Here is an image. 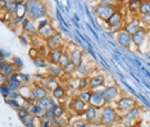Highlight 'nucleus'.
<instances>
[{
    "label": "nucleus",
    "instance_id": "39",
    "mask_svg": "<svg viewBox=\"0 0 150 127\" xmlns=\"http://www.w3.org/2000/svg\"><path fill=\"white\" fill-rule=\"evenodd\" d=\"M53 111H54V116H55V118H60L64 114V107L63 105H55V107L53 108Z\"/></svg>",
    "mask_w": 150,
    "mask_h": 127
},
{
    "label": "nucleus",
    "instance_id": "30",
    "mask_svg": "<svg viewBox=\"0 0 150 127\" xmlns=\"http://www.w3.org/2000/svg\"><path fill=\"white\" fill-rule=\"evenodd\" d=\"M127 4H128V5H127L128 9L131 10L132 13H139L140 5H141V1H140V0H129Z\"/></svg>",
    "mask_w": 150,
    "mask_h": 127
},
{
    "label": "nucleus",
    "instance_id": "38",
    "mask_svg": "<svg viewBox=\"0 0 150 127\" xmlns=\"http://www.w3.org/2000/svg\"><path fill=\"white\" fill-rule=\"evenodd\" d=\"M21 121L26 127H35L33 126V123H35V117H33V116H28V117L23 118Z\"/></svg>",
    "mask_w": 150,
    "mask_h": 127
},
{
    "label": "nucleus",
    "instance_id": "31",
    "mask_svg": "<svg viewBox=\"0 0 150 127\" xmlns=\"http://www.w3.org/2000/svg\"><path fill=\"white\" fill-rule=\"evenodd\" d=\"M91 96H93V91L91 90H85V91H80L78 98H81L86 104H90L91 101Z\"/></svg>",
    "mask_w": 150,
    "mask_h": 127
},
{
    "label": "nucleus",
    "instance_id": "48",
    "mask_svg": "<svg viewBox=\"0 0 150 127\" xmlns=\"http://www.w3.org/2000/svg\"><path fill=\"white\" fill-rule=\"evenodd\" d=\"M41 127H52V121H42Z\"/></svg>",
    "mask_w": 150,
    "mask_h": 127
},
{
    "label": "nucleus",
    "instance_id": "13",
    "mask_svg": "<svg viewBox=\"0 0 150 127\" xmlns=\"http://www.w3.org/2000/svg\"><path fill=\"white\" fill-rule=\"evenodd\" d=\"M105 82V76L101 73L99 74H94V76H91L88 78V89H90L91 91L95 90V89H99L100 86H103Z\"/></svg>",
    "mask_w": 150,
    "mask_h": 127
},
{
    "label": "nucleus",
    "instance_id": "3",
    "mask_svg": "<svg viewBox=\"0 0 150 127\" xmlns=\"http://www.w3.org/2000/svg\"><path fill=\"white\" fill-rule=\"evenodd\" d=\"M118 121V113L114 108H112L110 105H105L101 109V118L100 123H103L105 126H112Z\"/></svg>",
    "mask_w": 150,
    "mask_h": 127
},
{
    "label": "nucleus",
    "instance_id": "50",
    "mask_svg": "<svg viewBox=\"0 0 150 127\" xmlns=\"http://www.w3.org/2000/svg\"><path fill=\"white\" fill-rule=\"evenodd\" d=\"M149 127H150V126H149Z\"/></svg>",
    "mask_w": 150,
    "mask_h": 127
},
{
    "label": "nucleus",
    "instance_id": "47",
    "mask_svg": "<svg viewBox=\"0 0 150 127\" xmlns=\"http://www.w3.org/2000/svg\"><path fill=\"white\" fill-rule=\"evenodd\" d=\"M73 127H87V125L85 122H81V121H77L76 123L73 125Z\"/></svg>",
    "mask_w": 150,
    "mask_h": 127
},
{
    "label": "nucleus",
    "instance_id": "12",
    "mask_svg": "<svg viewBox=\"0 0 150 127\" xmlns=\"http://www.w3.org/2000/svg\"><path fill=\"white\" fill-rule=\"evenodd\" d=\"M103 96L105 99V101H107V104L108 103H110V101H113L115 100L118 96H119V90H118V87L117 86H108V87H105V90H103Z\"/></svg>",
    "mask_w": 150,
    "mask_h": 127
},
{
    "label": "nucleus",
    "instance_id": "44",
    "mask_svg": "<svg viewBox=\"0 0 150 127\" xmlns=\"http://www.w3.org/2000/svg\"><path fill=\"white\" fill-rule=\"evenodd\" d=\"M0 81H1V86H3V85H6V84H8V77H6L5 74L0 73Z\"/></svg>",
    "mask_w": 150,
    "mask_h": 127
},
{
    "label": "nucleus",
    "instance_id": "41",
    "mask_svg": "<svg viewBox=\"0 0 150 127\" xmlns=\"http://www.w3.org/2000/svg\"><path fill=\"white\" fill-rule=\"evenodd\" d=\"M6 103H8L9 105H12V107L14 108V109H17V111H18V109L22 107V105L19 104L18 101H17V100H13V99H9V100H8V99H6Z\"/></svg>",
    "mask_w": 150,
    "mask_h": 127
},
{
    "label": "nucleus",
    "instance_id": "26",
    "mask_svg": "<svg viewBox=\"0 0 150 127\" xmlns=\"http://www.w3.org/2000/svg\"><path fill=\"white\" fill-rule=\"evenodd\" d=\"M4 10L6 13H9V14L14 16L16 10H17V1H13V0H5ZM4 10H3V12H4Z\"/></svg>",
    "mask_w": 150,
    "mask_h": 127
},
{
    "label": "nucleus",
    "instance_id": "8",
    "mask_svg": "<svg viewBox=\"0 0 150 127\" xmlns=\"http://www.w3.org/2000/svg\"><path fill=\"white\" fill-rule=\"evenodd\" d=\"M115 39H117V43L119 45L126 48V49H128L132 44V35H129L126 30H122L115 33Z\"/></svg>",
    "mask_w": 150,
    "mask_h": 127
},
{
    "label": "nucleus",
    "instance_id": "32",
    "mask_svg": "<svg viewBox=\"0 0 150 127\" xmlns=\"http://www.w3.org/2000/svg\"><path fill=\"white\" fill-rule=\"evenodd\" d=\"M88 89V78H80L78 77V86H77V90H80V91H85V90H87Z\"/></svg>",
    "mask_w": 150,
    "mask_h": 127
},
{
    "label": "nucleus",
    "instance_id": "18",
    "mask_svg": "<svg viewBox=\"0 0 150 127\" xmlns=\"http://www.w3.org/2000/svg\"><path fill=\"white\" fill-rule=\"evenodd\" d=\"M83 55L85 54L81 49H74L72 53H71V60H72V63L74 66L78 67L83 63Z\"/></svg>",
    "mask_w": 150,
    "mask_h": 127
},
{
    "label": "nucleus",
    "instance_id": "45",
    "mask_svg": "<svg viewBox=\"0 0 150 127\" xmlns=\"http://www.w3.org/2000/svg\"><path fill=\"white\" fill-rule=\"evenodd\" d=\"M19 77H21V81H22V82H30V77L27 76V74L19 73Z\"/></svg>",
    "mask_w": 150,
    "mask_h": 127
},
{
    "label": "nucleus",
    "instance_id": "4",
    "mask_svg": "<svg viewBox=\"0 0 150 127\" xmlns=\"http://www.w3.org/2000/svg\"><path fill=\"white\" fill-rule=\"evenodd\" d=\"M94 10H95V14H96L99 18L101 21H104V22H107V21L114 14L115 6L114 5H107V4H103V3L99 1L98 5H95Z\"/></svg>",
    "mask_w": 150,
    "mask_h": 127
},
{
    "label": "nucleus",
    "instance_id": "27",
    "mask_svg": "<svg viewBox=\"0 0 150 127\" xmlns=\"http://www.w3.org/2000/svg\"><path fill=\"white\" fill-rule=\"evenodd\" d=\"M139 14L141 17L150 16V0L141 1V5H140V9H139Z\"/></svg>",
    "mask_w": 150,
    "mask_h": 127
},
{
    "label": "nucleus",
    "instance_id": "10",
    "mask_svg": "<svg viewBox=\"0 0 150 127\" xmlns=\"http://www.w3.org/2000/svg\"><path fill=\"white\" fill-rule=\"evenodd\" d=\"M146 40H148V30H146L145 27H142L135 35H132V44H134L136 48H141Z\"/></svg>",
    "mask_w": 150,
    "mask_h": 127
},
{
    "label": "nucleus",
    "instance_id": "5",
    "mask_svg": "<svg viewBox=\"0 0 150 127\" xmlns=\"http://www.w3.org/2000/svg\"><path fill=\"white\" fill-rule=\"evenodd\" d=\"M45 46L49 51L52 50H58V49H63V36L60 32H58L54 36H52L49 40L45 41Z\"/></svg>",
    "mask_w": 150,
    "mask_h": 127
},
{
    "label": "nucleus",
    "instance_id": "2",
    "mask_svg": "<svg viewBox=\"0 0 150 127\" xmlns=\"http://www.w3.org/2000/svg\"><path fill=\"white\" fill-rule=\"evenodd\" d=\"M105 23H107L108 28L112 32H115V33L119 32V31H122V30H125V27H126L125 17L121 12H118V10H115L114 14Z\"/></svg>",
    "mask_w": 150,
    "mask_h": 127
},
{
    "label": "nucleus",
    "instance_id": "33",
    "mask_svg": "<svg viewBox=\"0 0 150 127\" xmlns=\"http://www.w3.org/2000/svg\"><path fill=\"white\" fill-rule=\"evenodd\" d=\"M63 71H64V74H67V76H72V74L76 73L77 67L74 66V64L72 63V62H71L69 64H67V66L63 68Z\"/></svg>",
    "mask_w": 150,
    "mask_h": 127
},
{
    "label": "nucleus",
    "instance_id": "6",
    "mask_svg": "<svg viewBox=\"0 0 150 127\" xmlns=\"http://www.w3.org/2000/svg\"><path fill=\"white\" fill-rule=\"evenodd\" d=\"M135 107H136V101H135V99H132V98L122 96L117 100V109L121 113H127Z\"/></svg>",
    "mask_w": 150,
    "mask_h": 127
},
{
    "label": "nucleus",
    "instance_id": "42",
    "mask_svg": "<svg viewBox=\"0 0 150 127\" xmlns=\"http://www.w3.org/2000/svg\"><path fill=\"white\" fill-rule=\"evenodd\" d=\"M13 64H14L17 68H22L23 67V62L21 59H18L17 57H13Z\"/></svg>",
    "mask_w": 150,
    "mask_h": 127
},
{
    "label": "nucleus",
    "instance_id": "43",
    "mask_svg": "<svg viewBox=\"0 0 150 127\" xmlns=\"http://www.w3.org/2000/svg\"><path fill=\"white\" fill-rule=\"evenodd\" d=\"M141 22L144 23V25H146V26H149V27H150V16L141 17Z\"/></svg>",
    "mask_w": 150,
    "mask_h": 127
},
{
    "label": "nucleus",
    "instance_id": "7",
    "mask_svg": "<svg viewBox=\"0 0 150 127\" xmlns=\"http://www.w3.org/2000/svg\"><path fill=\"white\" fill-rule=\"evenodd\" d=\"M69 107H71V109H72V111L76 113L77 116H82V114H85V112H86L88 104H86L82 99L77 96V98H74L73 100L71 101Z\"/></svg>",
    "mask_w": 150,
    "mask_h": 127
},
{
    "label": "nucleus",
    "instance_id": "1",
    "mask_svg": "<svg viewBox=\"0 0 150 127\" xmlns=\"http://www.w3.org/2000/svg\"><path fill=\"white\" fill-rule=\"evenodd\" d=\"M26 5H27V18L31 19L32 22L46 18L47 8L42 1L31 0V1H26Z\"/></svg>",
    "mask_w": 150,
    "mask_h": 127
},
{
    "label": "nucleus",
    "instance_id": "24",
    "mask_svg": "<svg viewBox=\"0 0 150 127\" xmlns=\"http://www.w3.org/2000/svg\"><path fill=\"white\" fill-rule=\"evenodd\" d=\"M66 94H67L66 87L62 86V85H59V86H58L55 90H53V91H52L53 98H54V99H57V100H63V99L66 98Z\"/></svg>",
    "mask_w": 150,
    "mask_h": 127
},
{
    "label": "nucleus",
    "instance_id": "16",
    "mask_svg": "<svg viewBox=\"0 0 150 127\" xmlns=\"http://www.w3.org/2000/svg\"><path fill=\"white\" fill-rule=\"evenodd\" d=\"M141 19H139V18H134L132 21H129V22L126 23V27H125V30L127 31V32L129 33V35H135L137 31H140L142 28V26H141Z\"/></svg>",
    "mask_w": 150,
    "mask_h": 127
},
{
    "label": "nucleus",
    "instance_id": "29",
    "mask_svg": "<svg viewBox=\"0 0 150 127\" xmlns=\"http://www.w3.org/2000/svg\"><path fill=\"white\" fill-rule=\"evenodd\" d=\"M44 113H45L44 109L40 107L37 103L36 104H32L31 107H30V114L33 116V117H36V116H41V114H44Z\"/></svg>",
    "mask_w": 150,
    "mask_h": 127
},
{
    "label": "nucleus",
    "instance_id": "25",
    "mask_svg": "<svg viewBox=\"0 0 150 127\" xmlns=\"http://www.w3.org/2000/svg\"><path fill=\"white\" fill-rule=\"evenodd\" d=\"M59 81H58V78H54V77H46L45 78V86L47 90H50V91H53V90H55V89L59 86Z\"/></svg>",
    "mask_w": 150,
    "mask_h": 127
},
{
    "label": "nucleus",
    "instance_id": "34",
    "mask_svg": "<svg viewBox=\"0 0 150 127\" xmlns=\"http://www.w3.org/2000/svg\"><path fill=\"white\" fill-rule=\"evenodd\" d=\"M71 54H68V53H66V51H64V54L62 55V58H60V62H59V66L62 67V68H64L67 66V64H69L71 63Z\"/></svg>",
    "mask_w": 150,
    "mask_h": 127
},
{
    "label": "nucleus",
    "instance_id": "19",
    "mask_svg": "<svg viewBox=\"0 0 150 127\" xmlns=\"http://www.w3.org/2000/svg\"><path fill=\"white\" fill-rule=\"evenodd\" d=\"M85 117H86L87 122H91V123L95 122V121H96V118H98V109L94 108L93 105L88 104L86 112H85Z\"/></svg>",
    "mask_w": 150,
    "mask_h": 127
},
{
    "label": "nucleus",
    "instance_id": "17",
    "mask_svg": "<svg viewBox=\"0 0 150 127\" xmlns=\"http://www.w3.org/2000/svg\"><path fill=\"white\" fill-rule=\"evenodd\" d=\"M57 33V30L54 28V26L49 25V26H45L42 27V28H39V33H37V36L40 37V39L42 40H49L52 36H54Z\"/></svg>",
    "mask_w": 150,
    "mask_h": 127
},
{
    "label": "nucleus",
    "instance_id": "46",
    "mask_svg": "<svg viewBox=\"0 0 150 127\" xmlns=\"http://www.w3.org/2000/svg\"><path fill=\"white\" fill-rule=\"evenodd\" d=\"M19 40H21V43L23 45H27V44H28V41L26 39V35H19Z\"/></svg>",
    "mask_w": 150,
    "mask_h": 127
},
{
    "label": "nucleus",
    "instance_id": "23",
    "mask_svg": "<svg viewBox=\"0 0 150 127\" xmlns=\"http://www.w3.org/2000/svg\"><path fill=\"white\" fill-rule=\"evenodd\" d=\"M37 104H39L40 107L44 109V112L49 111V109H53L54 107H55V104H54V100L50 96H46L45 99H42V100L37 101Z\"/></svg>",
    "mask_w": 150,
    "mask_h": 127
},
{
    "label": "nucleus",
    "instance_id": "40",
    "mask_svg": "<svg viewBox=\"0 0 150 127\" xmlns=\"http://www.w3.org/2000/svg\"><path fill=\"white\" fill-rule=\"evenodd\" d=\"M50 25V22H49V18H44V19H40V21H37V28H42V27H45V26H49Z\"/></svg>",
    "mask_w": 150,
    "mask_h": 127
},
{
    "label": "nucleus",
    "instance_id": "9",
    "mask_svg": "<svg viewBox=\"0 0 150 127\" xmlns=\"http://www.w3.org/2000/svg\"><path fill=\"white\" fill-rule=\"evenodd\" d=\"M90 105H93V107L96 108V109H103L105 105H108L104 96H103V91H93Z\"/></svg>",
    "mask_w": 150,
    "mask_h": 127
},
{
    "label": "nucleus",
    "instance_id": "22",
    "mask_svg": "<svg viewBox=\"0 0 150 127\" xmlns=\"http://www.w3.org/2000/svg\"><path fill=\"white\" fill-rule=\"evenodd\" d=\"M139 118H140V109L137 107L132 108L131 111L125 113V116H123V119H127V121H131V122L137 121Z\"/></svg>",
    "mask_w": 150,
    "mask_h": 127
},
{
    "label": "nucleus",
    "instance_id": "49",
    "mask_svg": "<svg viewBox=\"0 0 150 127\" xmlns=\"http://www.w3.org/2000/svg\"><path fill=\"white\" fill-rule=\"evenodd\" d=\"M148 40H149V44H150V31L148 32Z\"/></svg>",
    "mask_w": 150,
    "mask_h": 127
},
{
    "label": "nucleus",
    "instance_id": "11",
    "mask_svg": "<svg viewBox=\"0 0 150 127\" xmlns=\"http://www.w3.org/2000/svg\"><path fill=\"white\" fill-rule=\"evenodd\" d=\"M0 71H1L3 74H5L6 77H12L13 74L18 73V68H17L13 63H9L6 60H1V64H0Z\"/></svg>",
    "mask_w": 150,
    "mask_h": 127
},
{
    "label": "nucleus",
    "instance_id": "37",
    "mask_svg": "<svg viewBox=\"0 0 150 127\" xmlns=\"http://www.w3.org/2000/svg\"><path fill=\"white\" fill-rule=\"evenodd\" d=\"M17 113H18V117L21 119L28 117V116H31V114H30V109L26 108V107H21L18 111H17Z\"/></svg>",
    "mask_w": 150,
    "mask_h": 127
},
{
    "label": "nucleus",
    "instance_id": "21",
    "mask_svg": "<svg viewBox=\"0 0 150 127\" xmlns=\"http://www.w3.org/2000/svg\"><path fill=\"white\" fill-rule=\"evenodd\" d=\"M33 92H35V96L37 99V101H40V100H42V99H45L47 96V92H49V90H47L45 86L39 85V86L33 87Z\"/></svg>",
    "mask_w": 150,
    "mask_h": 127
},
{
    "label": "nucleus",
    "instance_id": "35",
    "mask_svg": "<svg viewBox=\"0 0 150 127\" xmlns=\"http://www.w3.org/2000/svg\"><path fill=\"white\" fill-rule=\"evenodd\" d=\"M33 64L39 68H49L47 67V62L44 59V57H40V58H36L33 59Z\"/></svg>",
    "mask_w": 150,
    "mask_h": 127
},
{
    "label": "nucleus",
    "instance_id": "20",
    "mask_svg": "<svg viewBox=\"0 0 150 127\" xmlns=\"http://www.w3.org/2000/svg\"><path fill=\"white\" fill-rule=\"evenodd\" d=\"M47 73H49V77L59 78L64 74V71L60 66H49V68H47Z\"/></svg>",
    "mask_w": 150,
    "mask_h": 127
},
{
    "label": "nucleus",
    "instance_id": "14",
    "mask_svg": "<svg viewBox=\"0 0 150 127\" xmlns=\"http://www.w3.org/2000/svg\"><path fill=\"white\" fill-rule=\"evenodd\" d=\"M21 26H22V30L25 31L26 33L31 35V36H37V33H39V28H37V26L28 18H26L25 21H23Z\"/></svg>",
    "mask_w": 150,
    "mask_h": 127
},
{
    "label": "nucleus",
    "instance_id": "15",
    "mask_svg": "<svg viewBox=\"0 0 150 127\" xmlns=\"http://www.w3.org/2000/svg\"><path fill=\"white\" fill-rule=\"evenodd\" d=\"M64 54V50L63 49H58V50H52L47 53V60L52 66H59V62H60V58Z\"/></svg>",
    "mask_w": 150,
    "mask_h": 127
},
{
    "label": "nucleus",
    "instance_id": "28",
    "mask_svg": "<svg viewBox=\"0 0 150 127\" xmlns=\"http://www.w3.org/2000/svg\"><path fill=\"white\" fill-rule=\"evenodd\" d=\"M90 72H91L90 67L86 66V64H85V63H82V64H81V66H78V67H77L76 73L78 74V77H80V78H82V77L86 78V77L88 76V74H90Z\"/></svg>",
    "mask_w": 150,
    "mask_h": 127
},
{
    "label": "nucleus",
    "instance_id": "36",
    "mask_svg": "<svg viewBox=\"0 0 150 127\" xmlns=\"http://www.w3.org/2000/svg\"><path fill=\"white\" fill-rule=\"evenodd\" d=\"M28 55L32 58V60L36 59V58H40L41 57V54H40V49L37 46H32L31 49H30V51H28Z\"/></svg>",
    "mask_w": 150,
    "mask_h": 127
}]
</instances>
